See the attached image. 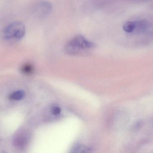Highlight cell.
Instances as JSON below:
<instances>
[{"instance_id": "obj_5", "label": "cell", "mask_w": 153, "mask_h": 153, "mask_svg": "<svg viewBox=\"0 0 153 153\" xmlns=\"http://www.w3.org/2000/svg\"><path fill=\"white\" fill-rule=\"evenodd\" d=\"M27 140L25 137L18 136L13 139V143L15 146L19 148H22L27 145Z\"/></svg>"}, {"instance_id": "obj_6", "label": "cell", "mask_w": 153, "mask_h": 153, "mask_svg": "<svg viewBox=\"0 0 153 153\" xmlns=\"http://www.w3.org/2000/svg\"><path fill=\"white\" fill-rule=\"evenodd\" d=\"M136 21H129L124 23L123 26V30L127 33H132L135 28Z\"/></svg>"}, {"instance_id": "obj_9", "label": "cell", "mask_w": 153, "mask_h": 153, "mask_svg": "<svg viewBox=\"0 0 153 153\" xmlns=\"http://www.w3.org/2000/svg\"><path fill=\"white\" fill-rule=\"evenodd\" d=\"M33 67L30 64H26L22 66V71L24 73L28 74L31 73L33 71Z\"/></svg>"}, {"instance_id": "obj_10", "label": "cell", "mask_w": 153, "mask_h": 153, "mask_svg": "<svg viewBox=\"0 0 153 153\" xmlns=\"http://www.w3.org/2000/svg\"><path fill=\"white\" fill-rule=\"evenodd\" d=\"M62 110L58 107H54L51 109V112L55 116L59 115L61 113Z\"/></svg>"}, {"instance_id": "obj_3", "label": "cell", "mask_w": 153, "mask_h": 153, "mask_svg": "<svg viewBox=\"0 0 153 153\" xmlns=\"http://www.w3.org/2000/svg\"><path fill=\"white\" fill-rule=\"evenodd\" d=\"M149 28V23L146 20L136 21L135 28L134 31L137 33H144L146 32Z\"/></svg>"}, {"instance_id": "obj_7", "label": "cell", "mask_w": 153, "mask_h": 153, "mask_svg": "<svg viewBox=\"0 0 153 153\" xmlns=\"http://www.w3.org/2000/svg\"><path fill=\"white\" fill-rule=\"evenodd\" d=\"M25 96L23 91L19 90L14 92L10 95V99L11 100L19 101L22 99Z\"/></svg>"}, {"instance_id": "obj_8", "label": "cell", "mask_w": 153, "mask_h": 153, "mask_svg": "<svg viewBox=\"0 0 153 153\" xmlns=\"http://www.w3.org/2000/svg\"><path fill=\"white\" fill-rule=\"evenodd\" d=\"M91 149L84 146H75L73 150V152L74 153H87L91 152Z\"/></svg>"}, {"instance_id": "obj_1", "label": "cell", "mask_w": 153, "mask_h": 153, "mask_svg": "<svg viewBox=\"0 0 153 153\" xmlns=\"http://www.w3.org/2000/svg\"><path fill=\"white\" fill-rule=\"evenodd\" d=\"M96 44L82 35L75 36L65 45V51L71 55H84L95 48Z\"/></svg>"}, {"instance_id": "obj_4", "label": "cell", "mask_w": 153, "mask_h": 153, "mask_svg": "<svg viewBox=\"0 0 153 153\" xmlns=\"http://www.w3.org/2000/svg\"><path fill=\"white\" fill-rule=\"evenodd\" d=\"M38 10L39 12L43 14H48L52 9V5L48 2L43 1L40 2L39 5Z\"/></svg>"}, {"instance_id": "obj_2", "label": "cell", "mask_w": 153, "mask_h": 153, "mask_svg": "<svg viewBox=\"0 0 153 153\" xmlns=\"http://www.w3.org/2000/svg\"><path fill=\"white\" fill-rule=\"evenodd\" d=\"M26 33V28L23 22H14L7 25L3 30L2 37L9 41H17L22 39Z\"/></svg>"}]
</instances>
